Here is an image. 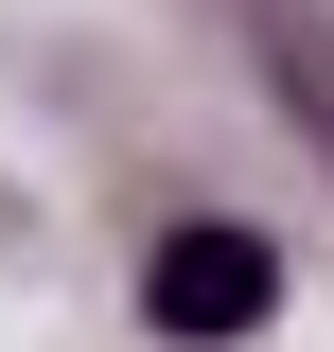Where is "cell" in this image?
Returning a JSON list of instances; mask_svg holds the SVG:
<instances>
[{
  "mask_svg": "<svg viewBox=\"0 0 334 352\" xmlns=\"http://www.w3.org/2000/svg\"><path fill=\"white\" fill-rule=\"evenodd\" d=\"M264 53H282V88H317V141H334V36H317V18H282Z\"/></svg>",
  "mask_w": 334,
  "mask_h": 352,
  "instance_id": "7a4b0ae2",
  "label": "cell"
},
{
  "mask_svg": "<svg viewBox=\"0 0 334 352\" xmlns=\"http://www.w3.org/2000/svg\"><path fill=\"white\" fill-rule=\"evenodd\" d=\"M264 300H282V247H264L247 212H194V229H159V247H141V317H159V335H194V352L264 335Z\"/></svg>",
  "mask_w": 334,
  "mask_h": 352,
  "instance_id": "6da1fadb",
  "label": "cell"
}]
</instances>
